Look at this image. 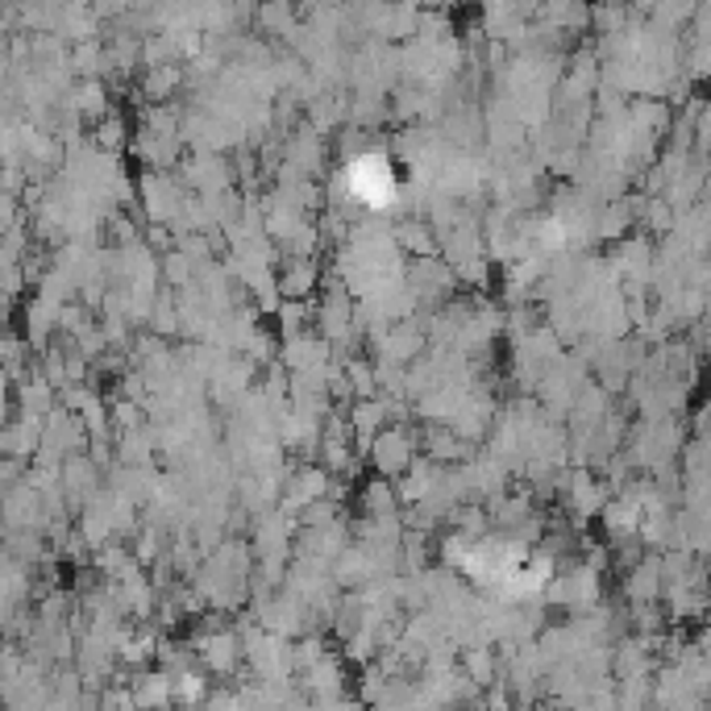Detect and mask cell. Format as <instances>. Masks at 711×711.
Segmentation results:
<instances>
[{"mask_svg":"<svg viewBox=\"0 0 711 711\" xmlns=\"http://www.w3.org/2000/svg\"><path fill=\"white\" fill-rule=\"evenodd\" d=\"M313 292V266H295L292 275L283 279V295H309Z\"/></svg>","mask_w":711,"mask_h":711,"instance_id":"cell-1","label":"cell"}]
</instances>
